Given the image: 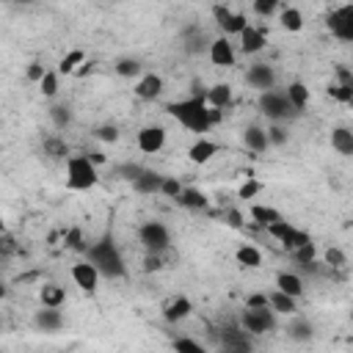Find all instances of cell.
Listing matches in <instances>:
<instances>
[{
  "label": "cell",
  "mask_w": 353,
  "mask_h": 353,
  "mask_svg": "<svg viewBox=\"0 0 353 353\" xmlns=\"http://www.w3.org/2000/svg\"><path fill=\"white\" fill-rule=\"evenodd\" d=\"M168 113L190 132L201 135L210 130V119H207V102L204 97H188V99H179V102H171L168 105Z\"/></svg>",
  "instance_id": "6da1fadb"
},
{
  "label": "cell",
  "mask_w": 353,
  "mask_h": 353,
  "mask_svg": "<svg viewBox=\"0 0 353 353\" xmlns=\"http://www.w3.org/2000/svg\"><path fill=\"white\" fill-rule=\"evenodd\" d=\"M97 182H99V171L88 154H66V188L69 190H88Z\"/></svg>",
  "instance_id": "7a4b0ae2"
},
{
  "label": "cell",
  "mask_w": 353,
  "mask_h": 353,
  "mask_svg": "<svg viewBox=\"0 0 353 353\" xmlns=\"http://www.w3.org/2000/svg\"><path fill=\"white\" fill-rule=\"evenodd\" d=\"M88 259L97 265L99 273H108V276H121L124 273V265H121V256L119 251L110 245V243H97L88 248Z\"/></svg>",
  "instance_id": "3957f363"
},
{
  "label": "cell",
  "mask_w": 353,
  "mask_h": 353,
  "mask_svg": "<svg viewBox=\"0 0 353 353\" xmlns=\"http://www.w3.org/2000/svg\"><path fill=\"white\" fill-rule=\"evenodd\" d=\"M138 240H141V245L146 251H157V254H163L171 245V234H168V229L160 221H146L138 229Z\"/></svg>",
  "instance_id": "277c9868"
},
{
  "label": "cell",
  "mask_w": 353,
  "mask_h": 353,
  "mask_svg": "<svg viewBox=\"0 0 353 353\" xmlns=\"http://www.w3.org/2000/svg\"><path fill=\"white\" fill-rule=\"evenodd\" d=\"M69 276H72V281H74L83 292H97L102 273L97 270V265H94L91 259H80V262H74V265L69 268Z\"/></svg>",
  "instance_id": "5b68a950"
},
{
  "label": "cell",
  "mask_w": 353,
  "mask_h": 353,
  "mask_svg": "<svg viewBox=\"0 0 353 353\" xmlns=\"http://www.w3.org/2000/svg\"><path fill=\"white\" fill-rule=\"evenodd\" d=\"M259 108H262V113H265V116H270L273 121H281V119L292 110V105L287 102L284 91H276V88L262 91V97H259Z\"/></svg>",
  "instance_id": "8992f818"
},
{
  "label": "cell",
  "mask_w": 353,
  "mask_h": 353,
  "mask_svg": "<svg viewBox=\"0 0 353 353\" xmlns=\"http://www.w3.org/2000/svg\"><path fill=\"white\" fill-rule=\"evenodd\" d=\"M135 146H138L143 154H157V152H163V146H165V130H163L160 124H146V127H141L138 135H135Z\"/></svg>",
  "instance_id": "52a82bcc"
},
{
  "label": "cell",
  "mask_w": 353,
  "mask_h": 353,
  "mask_svg": "<svg viewBox=\"0 0 353 353\" xmlns=\"http://www.w3.org/2000/svg\"><path fill=\"white\" fill-rule=\"evenodd\" d=\"M328 28L336 39L342 41H350L353 39V6H339L331 11L328 17Z\"/></svg>",
  "instance_id": "ba28073f"
},
{
  "label": "cell",
  "mask_w": 353,
  "mask_h": 353,
  "mask_svg": "<svg viewBox=\"0 0 353 353\" xmlns=\"http://www.w3.org/2000/svg\"><path fill=\"white\" fill-rule=\"evenodd\" d=\"M210 61H212V66H221V69L234 66L237 50H234V44L229 41V36H218V39L210 41Z\"/></svg>",
  "instance_id": "9c48e42d"
},
{
  "label": "cell",
  "mask_w": 353,
  "mask_h": 353,
  "mask_svg": "<svg viewBox=\"0 0 353 353\" xmlns=\"http://www.w3.org/2000/svg\"><path fill=\"white\" fill-rule=\"evenodd\" d=\"M237 39H240V50H243V55H256V52H262L265 44H268V33H265V28H256V25H251V22L237 33Z\"/></svg>",
  "instance_id": "30bf717a"
},
{
  "label": "cell",
  "mask_w": 353,
  "mask_h": 353,
  "mask_svg": "<svg viewBox=\"0 0 353 353\" xmlns=\"http://www.w3.org/2000/svg\"><path fill=\"white\" fill-rule=\"evenodd\" d=\"M245 83H248L251 88L268 91V88L276 85V72H273V66H268V63H251V66L245 69Z\"/></svg>",
  "instance_id": "8fae6325"
},
{
  "label": "cell",
  "mask_w": 353,
  "mask_h": 353,
  "mask_svg": "<svg viewBox=\"0 0 353 353\" xmlns=\"http://www.w3.org/2000/svg\"><path fill=\"white\" fill-rule=\"evenodd\" d=\"M132 94H135L138 99H143V102L157 99V97L163 94V77H160V74H154V72L141 74V77H138V83H135V88H132Z\"/></svg>",
  "instance_id": "7c38bea8"
},
{
  "label": "cell",
  "mask_w": 353,
  "mask_h": 353,
  "mask_svg": "<svg viewBox=\"0 0 353 353\" xmlns=\"http://www.w3.org/2000/svg\"><path fill=\"white\" fill-rule=\"evenodd\" d=\"M273 312H270V306H265V309H245V314H243V328L248 331V334H265L268 328H273V317H270Z\"/></svg>",
  "instance_id": "4fadbf2b"
},
{
  "label": "cell",
  "mask_w": 353,
  "mask_h": 353,
  "mask_svg": "<svg viewBox=\"0 0 353 353\" xmlns=\"http://www.w3.org/2000/svg\"><path fill=\"white\" fill-rule=\"evenodd\" d=\"M215 19H218V25H221V30H223L226 36H237V33L248 25L245 14H240V11H229V8H223V6L215 8Z\"/></svg>",
  "instance_id": "5bb4252c"
},
{
  "label": "cell",
  "mask_w": 353,
  "mask_h": 353,
  "mask_svg": "<svg viewBox=\"0 0 353 353\" xmlns=\"http://www.w3.org/2000/svg\"><path fill=\"white\" fill-rule=\"evenodd\" d=\"M215 154H218V143L210 141V138H201V135L188 146V160H190V163H199V165L210 163Z\"/></svg>",
  "instance_id": "9a60e30c"
},
{
  "label": "cell",
  "mask_w": 353,
  "mask_h": 353,
  "mask_svg": "<svg viewBox=\"0 0 353 353\" xmlns=\"http://www.w3.org/2000/svg\"><path fill=\"white\" fill-rule=\"evenodd\" d=\"M243 146L251 152V154H259V152H268L270 149V141H268V132L265 127L259 124H251L243 130Z\"/></svg>",
  "instance_id": "2e32d148"
},
{
  "label": "cell",
  "mask_w": 353,
  "mask_h": 353,
  "mask_svg": "<svg viewBox=\"0 0 353 353\" xmlns=\"http://www.w3.org/2000/svg\"><path fill=\"white\" fill-rule=\"evenodd\" d=\"M268 306H270V312L284 314V317L298 314V298H292V295H287V292H281V290L268 292Z\"/></svg>",
  "instance_id": "e0dca14e"
},
{
  "label": "cell",
  "mask_w": 353,
  "mask_h": 353,
  "mask_svg": "<svg viewBox=\"0 0 353 353\" xmlns=\"http://www.w3.org/2000/svg\"><path fill=\"white\" fill-rule=\"evenodd\" d=\"M190 314H193V303H190V298H185V295L171 298V301H165V306H163V317H165L168 323H179V320H185V317H190Z\"/></svg>",
  "instance_id": "ac0fdd59"
},
{
  "label": "cell",
  "mask_w": 353,
  "mask_h": 353,
  "mask_svg": "<svg viewBox=\"0 0 353 353\" xmlns=\"http://www.w3.org/2000/svg\"><path fill=\"white\" fill-rule=\"evenodd\" d=\"M232 97H234V91H232V85H229V83H215V85H210V88H207L204 102H207L210 108H221V110H226V108H229V102H232Z\"/></svg>",
  "instance_id": "d6986e66"
},
{
  "label": "cell",
  "mask_w": 353,
  "mask_h": 353,
  "mask_svg": "<svg viewBox=\"0 0 353 353\" xmlns=\"http://www.w3.org/2000/svg\"><path fill=\"white\" fill-rule=\"evenodd\" d=\"M284 97H287V102L292 105V110H303V108L309 105V99H312V91H309V85H306V83L292 80V83H287Z\"/></svg>",
  "instance_id": "ffe728a7"
},
{
  "label": "cell",
  "mask_w": 353,
  "mask_h": 353,
  "mask_svg": "<svg viewBox=\"0 0 353 353\" xmlns=\"http://www.w3.org/2000/svg\"><path fill=\"white\" fill-rule=\"evenodd\" d=\"M331 146L336 154L350 157L353 154V130L350 127H334L331 130Z\"/></svg>",
  "instance_id": "44dd1931"
},
{
  "label": "cell",
  "mask_w": 353,
  "mask_h": 353,
  "mask_svg": "<svg viewBox=\"0 0 353 353\" xmlns=\"http://www.w3.org/2000/svg\"><path fill=\"white\" fill-rule=\"evenodd\" d=\"M39 301H41V306L61 309L63 301H66V290H63L61 284H55V281H47V284H41V290H39Z\"/></svg>",
  "instance_id": "7402d4cb"
},
{
  "label": "cell",
  "mask_w": 353,
  "mask_h": 353,
  "mask_svg": "<svg viewBox=\"0 0 353 353\" xmlns=\"http://www.w3.org/2000/svg\"><path fill=\"white\" fill-rule=\"evenodd\" d=\"M234 259H237V265H240V268L254 270V268H259V265H262V251H259L256 245H251V243H243V245H237Z\"/></svg>",
  "instance_id": "603a6c76"
},
{
  "label": "cell",
  "mask_w": 353,
  "mask_h": 353,
  "mask_svg": "<svg viewBox=\"0 0 353 353\" xmlns=\"http://www.w3.org/2000/svg\"><path fill=\"white\" fill-rule=\"evenodd\" d=\"M276 290H281V292H287V295H292V298H301V295H303V279H301L298 273L281 270V273L276 276Z\"/></svg>",
  "instance_id": "cb8c5ba5"
},
{
  "label": "cell",
  "mask_w": 353,
  "mask_h": 353,
  "mask_svg": "<svg viewBox=\"0 0 353 353\" xmlns=\"http://www.w3.org/2000/svg\"><path fill=\"white\" fill-rule=\"evenodd\" d=\"M279 22H281V28L287 33H301L303 30V11L295 8V6H287V8H281Z\"/></svg>",
  "instance_id": "d4e9b609"
},
{
  "label": "cell",
  "mask_w": 353,
  "mask_h": 353,
  "mask_svg": "<svg viewBox=\"0 0 353 353\" xmlns=\"http://www.w3.org/2000/svg\"><path fill=\"white\" fill-rule=\"evenodd\" d=\"M160 182H163V176L160 174H154V171H141L138 176H132V188L138 190V193H160Z\"/></svg>",
  "instance_id": "484cf974"
},
{
  "label": "cell",
  "mask_w": 353,
  "mask_h": 353,
  "mask_svg": "<svg viewBox=\"0 0 353 353\" xmlns=\"http://www.w3.org/2000/svg\"><path fill=\"white\" fill-rule=\"evenodd\" d=\"M248 215H251V221L259 223L262 229H265L268 223H273L276 218H281V212H279L276 207H270V204H256V201L248 207Z\"/></svg>",
  "instance_id": "4316f807"
},
{
  "label": "cell",
  "mask_w": 353,
  "mask_h": 353,
  "mask_svg": "<svg viewBox=\"0 0 353 353\" xmlns=\"http://www.w3.org/2000/svg\"><path fill=\"white\" fill-rule=\"evenodd\" d=\"M176 201H179L182 207H188V210H204V207L210 204V199H207L199 188H182V193L176 196Z\"/></svg>",
  "instance_id": "83f0119b"
},
{
  "label": "cell",
  "mask_w": 353,
  "mask_h": 353,
  "mask_svg": "<svg viewBox=\"0 0 353 353\" xmlns=\"http://www.w3.org/2000/svg\"><path fill=\"white\" fill-rule=\"evenodd\" d=\"M36 85H39V94H41V97L52 99V97L58 94V88H61V74H58V69H47Z\"/></svg>",
  "instance_id": "f1b7e54d"
},
{
  "label": "cell",
  "mask_w": 353,
  "mask_h": 353,
  "mask_svg": "<svg viewBox=\"0 0 353 353\" xmlns=\"http://www.w3.org/2000/svg\"><path fill=\"white\" fill-rule=\"evenodd\" d=\"M83 61H85V52H83V50H69V52L58 61V66H55V69H58V74H61V77H63V74H74V72H77V66H80Z\"/></svg>",
  "instance_id": "f546056e"
},
{
  "label": "cell",
  "mask_w": 353,
  "mask_h": 353,
  "mask_svg": "<svg viewBox=\"0 0 353 353\" xmlns=\"http://www.w3.org/2000/svg\"><path fill=\"white\" fill-rule=\"evenodd\" d=\"M36 323L44 328V331H58L63 325V317H61V309H52V306H44L36 317Z\"/></svg>",
  "instance_id": "4dcf8cb0"
},
{
  "label": "cell",
  "mask_w": 353,
  "mask_h": 353,
  "mask_svg": "<svg viewBox=\"0 0 353 353\" xmlns=\"http://www.w3.org/2000/svg\"><path fill=\"white\" fill-rule=\"evenodd\" d=\"M265 232H268L270 237H276V240L284 245V240H287V237L295 232V226H292L290 221H284V218H276L273 223H268V226H265Z\"/></svg>",
  "instance_id": "1f68e13d"
},
{
  "label": "cell",
  "mask_w": 353,
  "mask_h": 353,
  "mask_svg": "<svg viewBox=\"0 0 353 353\" xmlns=\"http://www.w3.org/2000/svg\"><path fill=\"white\" fill-rule=\"evenodd\" d=\"M262 190H265V182H262V179H256V176H248V179L240 185L237 196H240L243 201H251V199H256Z\"/></svg>",
  "instance_id": "d6a6232c"
},
{
  "label": "cell",
  "mask_w": 353,
  "mask_h": 353,
  "mask_svg": "<svg viewBox=\"0 0 353 353\" xmlns=\"http://www.w3.org/2000/svg\"><path fill=\"white\" fill-rule=\"evenodd\" d=\"M113 69L119 77H141V61L135 58H119Z\"/></svg>",
  "instance_id": "836d02e7"
},
{
  "label": "cell",
  "mask_w": 353,
  "mask_h": 353,
  "mask_svg": "<svg viewBox=\"0 0 353 353\" xmlns=\"http://www.w3.org/2000/svg\"><path fill=\"white\" fill-rule=\"evenodd\" d=\"M160 193H163L165 199H176V196L182 193V182H179L176 176H163V182H160Z\"/></svg>",
  "instance_id": "e575fe53"
},
{
  "label": "cell",
  "mask_w": 353,
  "mask_h": 353,
  "mask_svg": "<svg viewBox=\"0 0 353 353\" xmlns=\"http://www.w3.org/2000/svg\"><path fill=\"white\" fill-rule=\"evenodd\" d=\"M328 94H331L334 99H339V102H350V99H353V83H334V85L328 88Z\"/></svg>",
  "instance_id": "d590c367"
},
{
  "label": "cell",
  "mask_w": 353,
  "mask_h": 353,
  "mask_svg": "<svg viewBox=\"0 0 353 353\" xmlns=\"http://www.w3.org/2000/svg\"><path fill=\"white\" fill-rule=\"evenodd\" d=\"M94 138L102 141V143H116V141H119V127H113V124H102V127L94 130Z\"/></svg>",
  "instance_id": "8d00e7d4"
},
{
  "label": "cell",
  "mask_w": 353,
  "mask_h": 353,
  "mask_svg": "<svg viewBox=\"0 0 353 353\" xmlns=\"http://www.w3.org/2000/svg\"><path fill=\"white\" fill-rule=\"evenodd\" d=\"M309 240H312V237H309V234H306L303 229H295V232H292V234H290V237L284 240V248L295 251V248H301V245H303V243H309Z\"/></svg>",
  "instance_id": "74e56055"
},
{
  "label": "cell",
  "mask_w": 353,
  "mask_h": 353,
  "mask_svg": "<svg viewBox=\"0 0 353 353\" xmlns=\"http://www.w3.org/2000/svg\"><path fill=\"white\" fill-rule=\"evenodd\" d=\"M265 132H268V141H270V146L273 143H284V138H287V130L276 121V124H270V127H265Z\"/></svg>",
  "instance_id": "f35d334b"
},
{
  "label": "cell",
  "mask_w": 353,
  "mask_h": 353,
  "mask_svg": "<svg viewBox=\"0 0 353 353\" xmlns=\"http://www.w3.org/2000/svg\"><path fill=\"white\" fill-rule=\"evenodd\" d=\"M292 254H295V259H301L303 265H312V259H314V243L309 240V243H303L301 248H295Z\"/></svg>",
  "instance_id": "ab89813d"
},
{
  "label": "cell",
  "mask_w": 353,
  "mask_h": 353,
  "mask_svg": "<svg viewBox=\"0 0 353 353\" xmlns=\"http://www.w3.org/2000/svg\"><path fill=\"white\" fill-rule=\"evenodd\" d=\"M174 347L176 350H190V353H201L204 347H201V342H196V339H188V336H179V339H174Z\"/></svg>",
  "instance_id": "60d3db41"
},
{
  "label": "cell",
  "mask_w": 353,
  "mask_h": 353,
  "mask_svg": "<svg viewBox=\"0 0 353 353\" xmlns=\"http://www.w3.org/2000/svg\"><path fill=\"white\" fill-rule=\"evenodd\" d=\"M276 8H279V0H254V11L259 17H270Z\"/></svg>",
  "instance_id": "b9f144b4"
},
{
  "label": "cell",
  "mask_w": 353,
  "mask_h": 353,
  "mask_svg": "<svg viewBox=\"0 0 353 353\" xmlns=\"http://www.w3.org/2000/svg\"><path fill=\"white\" fill-rule=\"evenodd\" d=\"M325 262H328L331 268H342V265H345L347 259H345V254H342V251H339L336 245H331V248L325 251Z\"/></svg>",
  "instance_id": "7bdbcfd3"
},
{
  "label": "cell",
  "mask_w": 353,
  "mask_h": 353,
  "mask_svg": "<svg viewBox=\"0 0 353 353\" xmlns=\"http://www.w3.org/2000/svg\"><path fill=\"white\" fill-rule=\"evenodd\" d=\"M268 306V292H254L245 298V309H265Z\"/></svg>",
  "instance_id": "ee69618b"
},
{
  "label": "cell",
  "mask_w": 353,
  "mask_h": 353,
  "mask_svg": "<svg viewBox=\"0 0 353 353\" xmlns=\"http://www.w3.org/2000/svg\"><path fill=\"white\" fill-rule=\"evenodd\" d=\"M63 240H66L69 248H85V245H83V232H80V229H69V232L63 234Z\"/></svg>",
  "instance_id": "f6af8a7d"
},
{
  "label": "cell",
  "mask_w": 353,
  "mask_h": 353,
  "mask_svg": "<svg viewBox=\"0 0 353 353\" xmlns=\"http://www.w3.org/2000/svg\"><path fill=\"white\" fill-rule=\"evenodd\" d=\"M44 72H47V66H44V63H39V61H33V63L28 66V80H30V83H39Z\"/></svg>",
  "instance_id": "bcb514c9"
},
{
  "label": "cell",
  "mask_w": 353,
  "mask_h": 353,
  "mask_svg": "<svg viewBox=\"0 0 353 353\" xmlns=\"http://www.w3.org/2000/svg\"><path fill=\"white\" fill-rule=\"evenodd\" d=\"M47 152H50L52 157H63V160H66V154H69V149H66L61 141H47Z\"/></svg>",
  "instance_id": "7dc6e473"
},
{
  "label": "cell",
  "mask_w": 353,
  "mask_h": 353,
  "mask_svg": "<svg viewBox=\"0 0 353 353\" xmlns=\"http://www.w3.org/2000/svg\"><path fill=\"white\" fill-rule=\"evenodd\" d=\"M290 331H292L295 339H306V336H312V325H309V323H298V325H292Z\"/></svg>",
  "instance_id": "c3c4849f"
},
{
  "label": "cell",
  "mask_w": 353,
  "mask_h": 353,
  "mask_svg": "<svg viewBox=\"0 0 353 353\" xmlns=\"http://www.w3.org/2000/svg\"><path fill=\"white\" fill-rule=\"evenodd\" d=\"M52 116H55V121H58V124L69 121V110H66V108H52Z\"/></svg>",
  "instance_id": "681fc988"
},
{
  "label": "cell",
  "mask_w": 353,
  "mask_h": 353,
  "mask_svg": "<svg viewBox=\"0 0 353 353\" xmlns=\"http://www.w3.org/2000/svg\"><path fill=\"white\" fill-rule=\"evenodd\" d=\"M0 234H6V221H3V215H0Z\"/></svg>",
  "instance_id": "f907efd6"
},
{
  "label": "cell",
  "mask_w": 353,
  "mask_h": 353,
  "mask_svg": "<svg viewBox=\"0 0 353 353\" xmlns=\"http://www.w3.org/2000/svg\"><path fill=\"white\" fill-rule=\"evenodd\" d=\"M3 295H6V287H3V281H0V298H3Z\"/></svg>",
  "instance_id": "816d5d0a"
},
{
  "label": "cell",
  "mask_w": 353,
  "mask_h": 353,
  "mask_svg": "<svg viewBox=\"0 0 353 353\" xmlns=\"http://www.w3.org/2000/svg\"><path fill=\"white\" fill-rule=\"evenodd\" d=\"M0 152H3V143H0Z\"/></svg>",
  "instance_id": "f5cc1de1"
}]
</instances>
